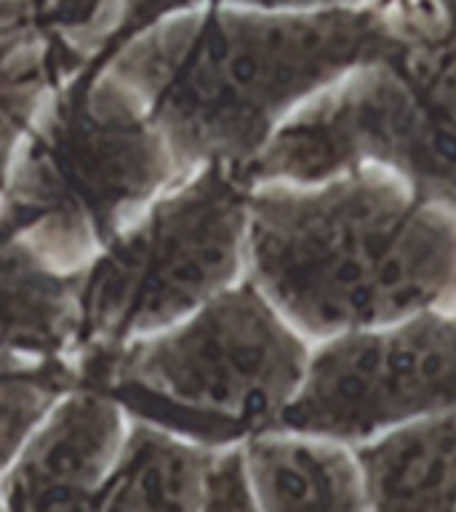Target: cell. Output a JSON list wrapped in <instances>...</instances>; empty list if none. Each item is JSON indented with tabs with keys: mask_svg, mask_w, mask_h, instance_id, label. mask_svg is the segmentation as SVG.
Returning a JSON list of instances; mask_svg holds the SVG:
<instances>
[{
	"mask_svg": "<svg viewBox=\"0 0 456 512\" xmlns=\"http://www.w3.org/2000/svg\"><path fill=\"white\" fill-rule=\"evenodd\" d=\"M30 166L32 198L88 222L115 216L166 182L171 150L120 86L91 88L64 112Z\"/></svg>",
	"mask_w": 456,
	"mask_h": 512,
	"instance_id": "obj_7",
	"label": "cell"
},
{
	"mask_svg": "<svg viewBox=\"0 0 456 512\" xmlns=\"http://www.w3.org/2000/svg\"><path fill=\"white\" fill-rule=\"evenodd\" d=\"M456 411V318L419 312L390 331H350L315 355L275 430L360 440Z\"/></svg>",
	"mask_w": 456,
	"mask_h": 512,
	"instance_id": "obj_6",
	"label": "cell"
},
{
	"mask_svg": "<svg viewBox=\"0 0 456 512\" xmlns=\"http://www.w3.org/2000/svg\"><path fill=\"white\" fill-rule=\"evenodd\" d=\"M358 462L366 504L376 510H456V411L360 448Z\"/></svg>",
	"mask_w": 456,
	"mask_h": 512,
	"instance_id": "obj_9",
	"label": "cell"
},
{
	"mask_svg": "<svg viewBox=\"0 0 456 512\" xmlns=\"http://www.w3.org/2000/svg\"><path fill=\"white\" fill-rule=\"evenodd\" d=\"M14 118L8 112L6 102H3V94H0V179H3V171H6L8 152H11V142H14Z\"/></svg>",
	"mask_w": 456,
	"mask_h": 512,
	"instance_id": "obj_16",
	"label": "cell"
},
{
	"mask_svg": "<svg viewBox=\"0 0 456 512\" xmlns=\"http://www.w3.org/2000/svg\"><path fill=\"white\" fill-rule=\"evenodd\" d=\"M304 374V344L251 283L211 296L126 363L128 384L163 422L208 443L275 430Z\"/></svg>",
	"mask_w": 456,
	"mask_h": 512,
	"instance_id": "obj_4",
	"label": "cell"
},
{
	"mask_svg": "<svg viewBox=\"0 0 456 512\" xmlns=\"http://www.w3.org/2000/svg\"><path fill=\"white\" fill-rule=\"evenodd\" d=\"M70 296L19 238L0 246V342L51 344L64 336Z\"/></svg>",
	"mask_w": 456,
	"mask_h": 512,
	"instance_id": "obj_12",
	"label": "cell"
},
{
	"mask_svg": "<svg viewBox=\"0 0 456 512\" xmlns=\"http://www.w3.org/2000/svg\"><path fill=\"white\" fill-rule=\"evenodd\" d=\"M248 187L235 168L206 166L118 238L91 288L96 331L147 334L230 286L246 238Z\"/></svg>",
	"mask_w": 456,
	"mask_h": 512,
	"instance_id": "obj_5",
	"label": "cell"
},
{
	"mask_svg": "<svg viewBox=\"0 0 456 512\" xmlns=\"http://www.w3.org/2000/svg\"><path fill=\"white\" fill-rule=\"evenodd\" d=\"M363 0H120V27L139 32L166 16L182 14L195 6H251L262 11H315V8L358 6Z\"/></svg>",
	"mask_w": 456,
	"mask_h": 512,
	"instance_id": "obj_13",
	"label": "cell"
},
{
	"mask_svg": "<svg viewBox=\"0 0 456 512\" xmlns=\"http://www.w3.org/2000/svg\"><path fill=\"white\" fill-rule=\"evenodd\" d=\"M46 392L38 390L32 379L19 374H8L0 366V462L6 459L32 427L35 416L43 411Z\"/></svg>",
	"mask_w": 456,
	"mask_h": 512,
	"instance_id": "obj_14",
	"label": "cell"
},
{
	"mask_svg": "<svg viewBox=\"0 0 456 512\" xmlns=\"http://www.w3.org/2000/svg\"><path fill=\"white\" fill-rule=\"evenodd\" d=\"M115 470L107 507L155 510H211L214 480L222 454L184 446L158 432L139 430Z\"/></svg>",
	"mask_w": 456,
	"mask_h": 512,
	"instance_id": "obj_11",
	"label": "cell"
},
{
	"mask_svg": "<svg viewBox=\"0 0 456 512\" xmlns=\"http://www.w3.org/2000/svg\"><path fill=\"white\" fill-rule=\"evenodd\" d=\"M120 422L107 400L75 398L40 427L16 464L11 504L72 507L107 478L118 454Z\"/></svg>",
	"mask_w": 456,
	"mask_h": 512,
	"instance_id": "obj_8",
	"label": "cell"
},
{
	"mask_svg": "<svg viewBox=\"0 0 456 512\" xmlns=\"http://www.w3.org/2000/svg\"><path fill=\"white\" fill-rule=\"evenodd\" d=\"M248 480L264 510H360V467L339 448L299 440L254 438L246 448Z\"/></svg>",
	"mask_w": 456,
	"mask_h": 512,
	"instance_id": "obj_10",
	"label": "cell"
},
{
	"mask_svg": "<svg viewBox=\"0 0 456 512\" xmlns=\"http://www.w3.org/2000/svg\"><path fill=\"white\" fill-rule=\"evenodd\" d=\"M368 163L398 171L414 195L456 211V46L363 64L235 171L248 184H318Z\"/></svg>",
	"mask_w": 456,
	"mask_h": 512,
	"instance_id": "obj_3",
	"label": "cell"
},
{
	"mask_svg": "<svg viewBox=\"0 0 456 512\" xmlns=\"http://www.w3.org/2000/svg\"><path fill=\"white\" fill-rule=\"evenodd\" d=\"M30 14V0H0V35L14 30Z\"/></svg>",
	"mask_w": 456,
	"mask_h": 512,
	"instance_id": "obj_15",
	"label": "cell"
},
{
	"mask_svg": "<svg viewBox=\"0 0 456 512\" xmlns=\"http://www.w3.org/2000/svg\"><path fill=\"white\" fill-rule=\"evenodd\" d=\"M395 54L398 40L374 6H208L136 32L115 70L176 160L243 168L296 102Z\"/></svg>",
	"mask_w": 456,
	"mask_h": 512,
	"instance_id": "obj_1",
	"label": "cell"
},
{
	"mask_svg": "<svg viewBox=\"0 0 456 512\" xmlns=\"http://www.w3.org/2000/svg\"><path fill=\"white\" fill-rule=\"evenodd\" d=\"M262 294L307 334L398 323L456 296V216L366 168L248 198Z\"/></svg>",
	"mask_w": 456,
	"mask_h": 512,
	"instance_id": "obj_2",
	"label": "cell"
}]
</instances>
